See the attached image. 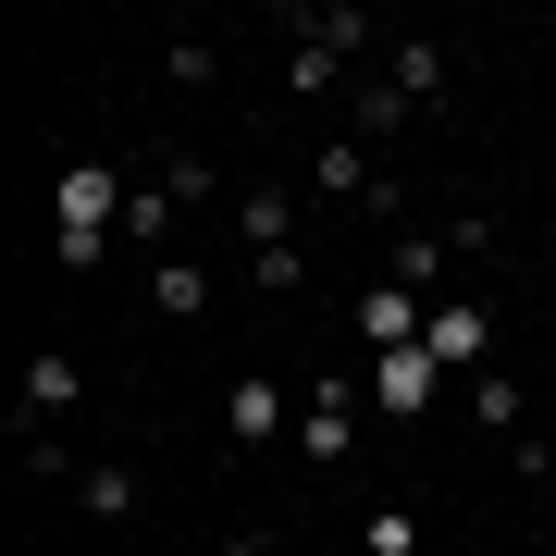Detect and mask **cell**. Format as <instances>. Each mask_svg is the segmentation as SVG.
<instances>
[{"label":"cell","instance_id":"cell-1","mask_svg":"<svg viewBox=\"0 0 556 556\" xmlns=\"http://www.w3.org/2000/svg\"><path fill=\"white\" fill-rule=\"evenodd\" d=\"M124 199H137V186H124L112 161H62V186H50V248L87 273V260L124 236Z\"/></svg>","mask_w":556,"mask_h":556},{"label":"cell","instance_id":"cell-2","mask_svg":"<svg viewBox=\"0 0 556 556\" xmlns=\"http://www.w3.org/2000/svg\"><path fill=\"white\" fill-rule=\"evenodd\" d=\"M358 408H371V371H321L298 396V457L309 470H346L358 457Z\"/></svg>","mask_w":556,"mask_h":556},{"label":"cell","instance_id":"cell-3","mask_svg":"<svg viewBox=\"0 0 556 556\" xmlns=\"http://www.w3.org/2000/svg\"><path fill=\"white\" fill-rule=\"evenodd\" d=\"M420 346H433L445 371H495V309H482V298H433V321H420Z\"/></svg>","mask_w":556,"mask_h":556},{"label":"cell","instance_id":"cell-4","mask_svg":"<svg viewBox=\"0 0 556 556\" xmlns=\"http://www.w3.org/2000/svg\"><path fill=\"white\" fill-rule=\"evenodd\" d=\"M433 383H445L433 346H383V358H371V420H420V408H433Z\"/></svg>","mask_w":556,"mask_h":556},{"label":"cell","instance_id":"cell-5","mask_svg":"<svg viewBox=\"0 0 556 556\" xmlns=\"http://www.w3.org/2000/svg\"><path fill=\"white\" fill-rule=\"evenodd\" d=\"M75 408H87V358L75 346H38V358H25V420L50 433V420H75Z\"/></svg>","mask_w":556,"mask_h":556},{"label":"cell","instance_id":"cell-6","mask_svg":"<svg viewBox=\"0 0 556 556\" xmlns=\"http://www.w3.org/2000/svg\"><path fill=\"white\" fill-rule=\"evenodd\" d=\"M75 507L112 519V532H137V519H149V482L124 470V457H87V470H75Z\"/></svg>","mask_w":556,"mask_h":556},{"label":"cell","instance_id":"cell-7","mask_svg":"<svg viewBox=\"0 0 556 556\" xmlns=\"http://www.w3.org/2000/svg\"><path fill=\"white\" fill-rule=\"evenodd\" d=\"M420 321H433V309H420L408 285H383V273L358 285V346H371V358H383V346H420Z\"/></svg>","mask_w":556,"mask_h":556},{"label":"cell","instance_id":"cell-8","mask_svg":"<svg viewBox=\"0 0 556 556\" xmlns=\"http://www.w3.org/2000/svg\"><path fill=\"white\" fill-rule=\"evenodd\" d=\"M223 433H236V445H260V433H298V396H285L273 371H248L236 396H223Z\"/></svg>","mask_w":556,"mask_h":556},{"label":"cell","instance_id":"cell-9","mask_svg":"<svg viewBox=\"0 0 556 556\" xmlns=\"http://www.w3.org/2000/svg\"><path fill=\"white\" fill-rule=\"evenodd\" d=\"M445 273H457V236H396V260H383V285H408L420 309H433V298H457Z\"/></svg>","mask_w":556,"mask_h":556},{"label":"cell","instance_id":"cell-10","mask_svg":"<svg viewBox=\"0 0 556 556\" xmlns=\"http://www.w3.org/2000/svg\"><path fill=\"white\" fill-rule=\"evenodd\" d=\"M149 309H161V321H199V309H211V273H199L186 248H161V260H149Z\"/></svg>","mask_w":556,"mask_h":556},{"label":"cell","instance_id":"cell-11","mask_svg":"<svg viewBox=\"0 0 556 556\" xmlns=\"http://www.w3.org/2000/svg\"><path fill=\"white\" fill-rule=\"evenodd\" d=\"M236 236H248V260L260 248H298V199H285V186H248V199H236Z\"/></svg>","mask_w":556,"mask_h":556},{"label":"cell","instance_id":"cell-12","mask_svg":"<svg viewBox=\"0 0 556 556\" xmlns=\"http://www.w3.org/2000/svg\"><path fill=\"white\" fill-rule=\"evenodd\" d=\"M396 100H445V38H396Z\"/></svg>","mask_w":556,"mask_h":556},{"label":"cell","instance_id":"cell-13","mask_svg":"<svg viewBox=\"0 0 556 556\" xmlns=\"http://www.w3.org/2000/svg\"><path fill=\"white\" fill-rule=\"evenodd\" d=\"M13 433H25V445H13L25 482H75V445H62V433H38V420H13Z\"/></svg>","mask_w":556,"mask_h":556},{"label":"cell","instance_id":"cell-14","mask_svg":"<svg viewBox=\"0 0 556 556\" xmlns=\"http://www.w3.org/2000/svg\"><path fill=\"white\" fill-rule=\"evenodd\" d=\"M174 211H186L174 186H137V199H124V236H137V248H161V236H174Z\"/></svg>","mask_w":556,"mask_h":556},{"label":"cell","instance_id":"cell-15","mask_svg":"<svg viewBox=\"0 0 556 556\" xmlns=\"http://www.w3.org/2000/svg\"><path fill=\"white\" fill-rule=\"evenodd\" d=\"M358 556H420V519L408 507H371V519H358Z\"/></svg>","mask_w":556,"mask_h":556},{"label":"cell","instance_id":"cell-16","mask_svg":"<svg viewBox=\"0 0 556 556\" xmlns=\"http://www.w3.org/2000/svg\"><path fill=\"white\" fill-rule=\"evenodd\" d=\"M248 285H260V298H298V285H309V248H260Z\"/></svg>","mask_w":556,"mask_h":556},{"label":"cell","instance_id":"cell-17","mask_svg":"<svg viewBox=\"0 0 556 556\" xmlns=\"http://www.w3.org/2000/svg\"><path fill=\"white\" fill-rule=\"evenodd\" d=\"M161 75H174V87H223V50H211V38H174V50H161Z\"/></svg>","mask_w":556,"mask_h":556},{"label":"cell","instance_id":"cell-18","mask_svg":"<svg viewBox=\"0 0 556 556\" xmlns=\"http://www.w3.org/2000/svg\"><path fill=\"white\" fill-rule=\"evenodd\" d=\"M470 420H495V433H519V383H507V371H470Z\"/></svg>","mask_w":556,"mask_h":556},{"label":"cell","instance_id":"cell-19","mask_svg":"<svg viewBox=\"0 0 556 556\" xmlns=\"http://www.w3.org/2000/svg\"><path fill=\"white\" fill-rule=\"evenodd\" d=\"M396 124H408V100H396V75H383V87H358V149H371V137H396Z\"/></svg>","mask_w":556,"mask_h":556},{"label":"cell","instance_id":"cell-20","mask_svg":"<svg viewBox=\"0 0 556 556\" xmlns=\"http://www.w3.org/2000/svg\"><path fill=\"white\" fill-rule=\"evenodd\" d=\"M161 186H174V199H186V211H199V199H211V186H223V174H211V161H199V149H161Z\"/></svg>","mask_w":556,"mask_h":556},{"label":"cell","instance_id":"cell-21","mask_svg":"<svg viewBox=\"0 0 556 556\" xmlns=\"http://www.w3.org/2000/svg\"><path fill=\"white\" fill-rule=\"evenodd\" d=\"M223 556H236V544H223Z\"/></svg>","mask_w":556,"mask_h":556}]
</instances>
